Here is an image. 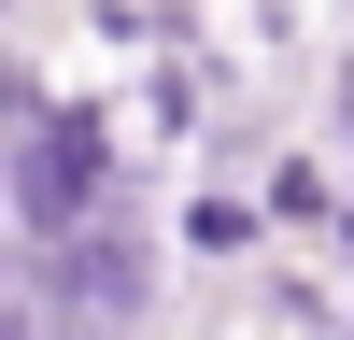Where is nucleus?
<instances>
[{"instance_id": "f03ea898", "label": "nucleus", "mask_w": 354, "mask_h": 340, "mask_svg": "<svg viewBox=\"0 0 354 340\" xmlns=\"http://www.w3.org/2000/svg\"><path fill=\"white\" fill-rule=\"evenodd\" d=\"M185 241H198V255H241V241H255V213H241V198H198V213H185Z\"/></svg>"}, {"instance_id": "7ed1b4c3", "label": "nucleus", "mask_w": 354, "mask_h": 340, "mask_svg": "<svg viewBox=\"0 0 354 340\" xmlns=\"http://www.w3.org/2000/svg\"><path fill=\"white\" fill-rule=\"evenodd\" d=\"M340 255H354V198H340Z\"/></svg>"}, {"instance_id": "f257e3e1", "label": "nucleus", "mask_w": 354, "mask_h": 340, "mask_svg": "<svg viewBox=\"0 0 354 340\" xmlns=\"http://www.w3.org/2000/svg\"><path fill=\"white\" fill-rule=\"evenodd\" d=\"M113 198H128V156H113L100 113H43V100H15V213H28V241L100 227Z\"/></svg>"}]
</instances>
